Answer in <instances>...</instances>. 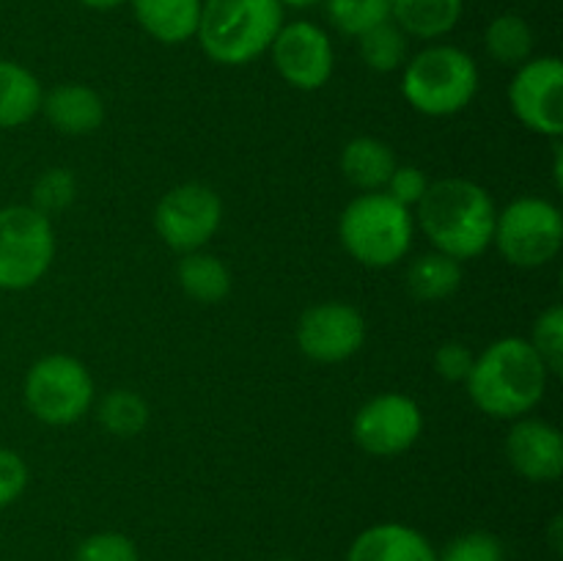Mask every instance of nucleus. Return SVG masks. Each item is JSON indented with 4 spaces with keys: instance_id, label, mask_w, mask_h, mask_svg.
<instances>
[{
    "instance_id": "obj_1",
    "label": "nucleus",
    "mask_w": 563,
    "mask_h": 561,
    "mask_svg": "<svg viewBox=\"0 0 563 561\" xmlns=\"http://www.w3.org/2000/svg\"><path fill=\"white\" fill-rule=\"evenodd\" d=\"M412 218L434 251L456 262H467L493 245L498 207L487 187L478 182L449 176L429 182L427 196L418 201Z\"/></svg>"
},
{
    "instance_id": "obj_2",
    "label": "nucleus",
    "mask_w": 563,
    "mask_h": 561,
    "mask_svg": "<svg viewBox=\"0 0 563 561\" xmlns=\"http://www.w3.org/2000/svg\"><path fill=\"white\" fill-rule=\"evenodd\" d=\"M548 380V366L533 352L531 341L520 336H504L493 341L482 355H476L465 388L484 416L517 421L544 399Z\"/></svg>"
},
{
    "instance_id": "obj_3",
    "label": "nucleus",
    "mask_w": 563,
    "mask_h": 561,
    "mask_svg": "<svg viewBox=\"0 0 563 561\" xmlns=\"http://www.w3.org/2000/svg\"><path fill=\"white\" fill-rule=\"evenodd\" d=\"M284 28L278 0H203L196 38L220 66H245L264 55Z\"/></svg>"
},
{
    "instance_id": "obj_4",
    "label": "nucleus",
    "mask_w": 563,
    "mask_h": 561,
    "mask_svg": "<svg viewBox=\"0 0 563 561\" xmlns=\"http://www.w3.org/2000/svg\"><path fill=\"white\" fill-rule=\"evenodd\" d=\"M401 69V97L429 119L462 113L478 94L476 61L454 44H432L412 55Z\"/></svg>"
},
{
    "instance_id": "obj_5",
    "label": "nucleus",
    "mask_w": 563,
    "mask_h": 561,
    "mask_svg": "<svg viewBox=\"0 0 563 561\" xmlns=\"http://www.w3.org/2000/svg\"><path fill=\"white\" fill-rule=\"evenodd\" d=\"M416 237L412 209L396 204L388 193H361L346 204L339 220V240L357 264L385 270L410 253Z\"/></svg>"
},
{
    "instance_id": "obj_6",
    "label": "nucleus",
    "mask_w": 563,
    "mask_h": 561,
    "mask_svg": "<svg viewBox=\"0 0 563 561\" xmlns=\"http://www.w3.org/2000/svg\"><path fill=\"white\" fill-rule=\"evenodd\" d=\"M27 413L47 427H71L93 407V377L75 355H44L22 383Z\"/></svg>"
},
{
    "instance_id": "obj_7",
    "label": "nucleus",
    "mask_w": 563,
    "mask_h": 561,
    "mask_svg": "<svg viewBox=\"0 0 563 561\" xmlns=\"http://www.w3.org/2000/svg\"><path fill=\"white\" fill-rule=\"evenodd\" d=\"M55 258L53 218L31 204L0 209V292H25L47 275Z\"/></svg>"
},
{
    "instance_id": "obj_8",
    "label": "nucleus",
    "mask_w": 563,
    "mask_h": 561,
    "mask_svg": "<svg viewBox=\"0 0 563 561\" xmlns=\"http://www.w3.org/2000/svg\"><path fill=\"white\" fill-rule=\"evenodd\" d=\"M493 245L520 270H539L553 262L563 248V215L553 201L522 196L506 204L495 220Z\"/></svg>"
},
{
    "instance_id": "obj_9",
    "label": "nucleus",
    "mask_w": 563,
    "mask_h": 561,
    "mask_svg": "<svg viewBox=\"0 0 563 561\" xmlns=\"http://www.w3.org/2000/svg\"><path fill=\"white\" fill-rule=\"evenodd\" d=\"M223 223V201L201 182H181L170 187L154 207L157 237L176 253L203 251Z\"/></svg>"
},
{
    "instance_id": "obj_10",
    "label": "nucleus",
    "mask_w": 563,
    "mask_h": 561,
    "mask_svg": "<svg viewBox=\"0 0 563 561\" xmlns=\"http://www.w3.org/2000/svg\"><path fill=\"white\" fill-rule=\"evenodd\" d=\"M509 108L526 130L559 141L563 135V64L539 55L517 66L509 82Z\"/></svg>"
},
{
    "instance_id": "obj_11",
    "label": "nucleus",
    "mask_w": 563,
    "mask_h": 561,
    "mask_svg": "<svg viewBox=\"0 0 563 561\" xmlns=\"http://www.w3.org/2000/svg\"><path fill=\"white\" fill-rule=\"evenodd\" d=\"M423 432V413L405 394H379L368 399L352 418V438L357 449L372 457H399L418 443Z\"/></svg>"
},
{
    "instance_id": "obj_12",
    "label": "nucleus",
    "mask_w": 563,
    "mask_h": 561,
    "mask_svg": "<svg viewBox=\"0 0 563 561\" xmlns=\"http://www.w3.org/2000/svg\"><path fill=\"white\" fill-rule=\"evenodd\" d=\"M267 53L273 55L275 72L297 91H319L333 77V42L317 22H284Z\"/></svg>"
},
{
    "instance_id": "obj_13",
    "label": "nucleus",
    "mask_w": 563,
    "mask_h": 561,
    "mask_svg": "<svg viewBox=\"0 0 563 561\" xmlns=\"http://www.w3.org/2000/svg\"><path fill=\"white\" fill-rule=\"evenodd\" d=\"M366 341V319L352 302L328 300L306 308L297 322V346L317 363H341Z\"/></svg>"
},
{
    "instance_id": "obj_14",
    "label": "nucleus",
    "mask_w": 563,
    "mask_h": 561,
    "mask_svg": "<svg viewBox=\"0 0 563 561\" xmlns=\"http://www.w3.org/2000/svg\"><path fill=\"white\" fill-rule=\"evenodd\" d=\"M506 460L533 484L559 482L563 473V438L542 418H517L506 435Z\"/></svg>"
},
{
    "instance_id": "obj_15",
    "label": "nucleus",
    "mask_w": 563,
    "mask_h": 561,
    "mask_svg": "<svg viewBox=\"0 0 563 561\" xmlns=\"http://www.w3.org/2000/svg\"><path fill=\"white\" fill-rule=\"evenodd\" d=\"M38 113L60 135L86 138L97 132L104 121V99L97 88L86 82H64L44 91Z\"/></svg>"
},
{
    "instance_id": "obj_16",
    "label": "nucleus",
    "mask_w": 563,
    "mask_h": 561,
    "mask_svg": "<svg viewBox=\"0 0 563 561\" xmlns=\"http://www.w3.org/2000/svg\"><path fill=\"white\" fill-rule=\"evenodd\" d=\"M346 561H438V550L405 522H377L357 534Z\"/></svg>"
},
{
    "instance_id": "obj_17",
    "label": "nucleus",
    "mask_w": 563,
    "mask_h": 561,
    "mask_svg": "<svg viewBox=\"0 0 563 561\" xmlns=\"http://www.w3.org/2000/svg\"><path fill=\"white\" fill-rule=\"evenodd\" d=\"M137 25L159 44H185L196 38L203 0H130Z\"/></svg>"
},
{
    "instance_id": "obj_18",
    "label": "nucleus",
    "mask_w": 563,
    "mask_h": 561,
    "mask_svg": "<svg viewBox=\"0 0 563 561\" xmlns=\"http://www.w3.org/2000/svg\"><path fill=\"white\" fill-rule=\"evenodd\" d=\"M396 154L385 141L357 135L341 148V174L361 193H379L396 170Z\"/></svg>"
},
{
    "instance_id": "obj_19",
    "label": "nucleus",
    "mask_w": 563,
    "mask_h": 561,
    "mask_svg": "<svg viewBox=\"0 0 563 561\" xmlns=\"http://www.w3.org/2000/svg\"><path fill=\"white\" fill-rule=\"evenodd\" d=\"M44 88L27 66L0 58V130H16L42 110Z\"/></svg>"
},
{
    "instance_id": "obj_20",
    "label": "nucleus",
    "mask_w": 563,
    "mask_h": 561,
    "mask_svg": "<svg viewBox=\"0 0 563 561\" xmlns=\"http://www.w3.org/2000/svg\"><path fill=\"white\" fill-rule=\"evenodd\" d=\"M465 11V0H390V20L412 38H443L454 31Z\"/></svg>"
},
{
    "instance_id": "obj_21",
    "label": "nucleus",
    "mask_w": 563,
    "mask_h": 561,
    "mask_svg": "<svg viewBox=\"0 0 563 561\" xmlns=\"http://www.w3.org/2000/svg\"><path fill=\"white\" fill-rule=\"evenodd\" d=\"M176 280H179V289L190 300L203 302V306L223 302L231 295V286H234L231 270L225 267L223 258L207 251L181 253L179 267H176Z\"/></svg>"
},
{
    "instance_id": "obj_22",
    "label": "nucleus",
    "mask_w": 563,
    "mask_h": 561,
    "mask_svg": "<svg viewBox=\"0 0 563 561\" xmlns=\"http://www.w3.org/2000/svg\"><path fill=\"white\" fill-rule=\"evenodd\" d=\"M462 286V262L440 251L421 253L407 267V292L421 302H440Z\"/></svg>"
},
{
    "instance_id": "obj_23",
    "label": "nucleus",
    "mask_w": 563,
    "mask_h": 561,
    "mask_svg": "<svg viewBox=\"0 0 563 561\" xmlns=\"http://www.w3.org/2000/svg\"><path fill=\"white\" fill-rule=\"evenodd\" d=\"M533 44H537L533 28L528 25L526 16L511 14V11L493 16L484 31V50L489 58L500 66H511V69L533 58Z\"/></svg>"
},
{
    "instance_id": "obj_24",
    "label": "nucleus",
    "mask_w": 563,
    "mask_h": 561,
    "mask_svg": "<svg viewBox=\"0 0 563 561\" xmlns=\"http://www.w3.org/2000/svg\"><path fill=\"white\" fill-rule=\"evenodd\" d=\"M407 33L394 20H385L357 36V53L372 72L388 75L407 64Z\"/></svg>"
},
{
    "instance_id": "obj_25",
    "label": "nucleus",
    "mask_w": 563,
    "mask_h": 561,
    "mask_svg": "<svg viewBox=\"0 0 563 561\" xmlns=\"http://www.w3.org/2000/svg\"><path fill=\"white\" fill-rule=\"evenodd\" d=\"M97 418L115 438H135L148 424V405L137 391L113 388L97 405Z\"/></svg>"
},
{
    "instance_id": "obj_26",
    "label": "nucleus",
    "mask_w": 563,
    "mask_h": 561,
    "mask_svg": "<svg viewBox=\"0 0 563 561\" xmlns=\"http://www.w3.org/2000/svg\"><path fill=\"white\" fill-rule=\"evenodd\" d=\"M324 9L335 31L352 38L390 20V0H324Z\"/></svg>"
},
{
    "instance_id": "obj_27",
    "label": "nucleus",
    "mask_w": 563,
    "mask_h": 561,
    "mask_svg": "<svg viewBox=\"0 0 563 561\" xmlns=\"http://www.w3.org/2000/svg\"><path fill=\"white\" fill-rule=\"evenodd\" d=\"M77 198V176L69 168H47L31 187V207L42 215L64 212Z\"/></svg>"
},
{
    "instance_id": "obj_28",
    "label": "nucleus",
    "mask_w": 563,
    "mask_h": 561,
    "mask_svg": "<svg viewBox=\"0 0 563 561\" xmlns=\"http://www.w3.org/2000/svg\"><path fill=\"white\" fill-rule=\"evenodd\" d=\"M531 346L550 374L563 372V308L555 302L548 311H542L533 322Z\"/></svg>"
},
{
    "instance_id": "obj_29",
    "label": "nucleus",
    "mask_w": 563,
    "mask_h": 561,
    "mask_svg": "<svg viewBox=\"0 0 563 561\" xmlns=\"http://www.w3.org/2000/svg\"><path fill=\"white\" fill-rule=\"evenodd\" d=\"M75 561H141L137 544L119 531H99L82 539Z\"/></svg>"
},
{
    "instance_id": "obj_30",
    "label": "nucleus",
    "mask_w": 563,
    "mask_h": 561,
    "mask_svg": "<svg viewBox=\"0 0 563 561\" xmlns=\"http://www.w3.org/2000/svg\"><path fill=\"white\" fill-rule=\"evenodd\" d=\"M438 561H506V553L500 539L489 531H467L451 539Z\"/></svg>"
},
{
    "instance_id": "obj_31",
    "label": "nucleus",
    "mask_w": 563,
    "mask_h": 561,
    "mask_svg": "<svg viewBox=\"0 0 563 561\" xmlns=\"http://www.w3.org/2000/svg\"><path fill=\"white\" fill-rule=\"evenodd\" d=\"M473 361H476V352L465 341H445V344L438 346V352L432 358L438 377L451 385L465 383L473 369Z\"/></svg>"
},
{
    "instance_id": "obj_32",
    "label": "nucleus",
    "mask_w": 563,
    "mask_h": 561,
    "mask_svg": "<svg viewBox=\"0 0 563 561\" xmlns=\"http://www.w3.org/2000/svg\"><path fill=\"white\" fill-rule=\"evenodd\" d=\"M429 190V176L423 174L418 165H396V170L390 174L388 185L383 193H388L396 204L407 209H416L418 201L427 196Z\"/></svg>"
},
{
    "instance_id": "obj_33",
    "label": "nucleus",
    "mask_w": 563,
    "mask_h": 561,
    "mask_svg": "<svg viewBox=\"0 0 563 561\" xmlns=\"http://www.w3.org/2000/svg\"><path fill=\"white\" fill-rule=\"evenodd\" d=\"M27 487V465L14 449L0 446V509L14 504Z\"/></svg>"
},
{
    "instance_id": "obj_34",
    "label": "nucleus",
    "mask_w": 563,
    "mask_h": 561,
    "mask_svg": "<svg viewBox=\"0 0 563 561\" xmlns=\"http://www.w3.org/2000/svg\"><path fill=\"white\" fill-rule=\"evenodd\" d=\"M80 6H86V9L91 11H113L119 9V6L130 3V0H77Z\"/></svg>"
},
{
    "instance_id": "obj_35",
    "label": "nucleus",
    "mask_w": 563,
    "mask_h": 561,
    "mask_svg": "<svg viewBox=\"0 0 563 561\" xmlns=\"http://www.w3.org/2000/svg\"><path fill=\"white\" fill-rule=\"evenodd\" d=\"M280 6H289V9H313V6H319V3H324V0H278Z\"/></svg>"
},
{
    "instance_id": "obj_36",
    "label": "nucleus",
    "mask_w": 563,
    "mask_h": 561,
    "mask_svg": "<svg viewBox=\"0 0 563 561\" xmlns=\"http://www.w3.org/2000/svg\"><path fill=\"white\" fill-rule=\"evenodd\" d=\"M278 561H295V559H278Z\"/></svg>"
}]
</instances>
